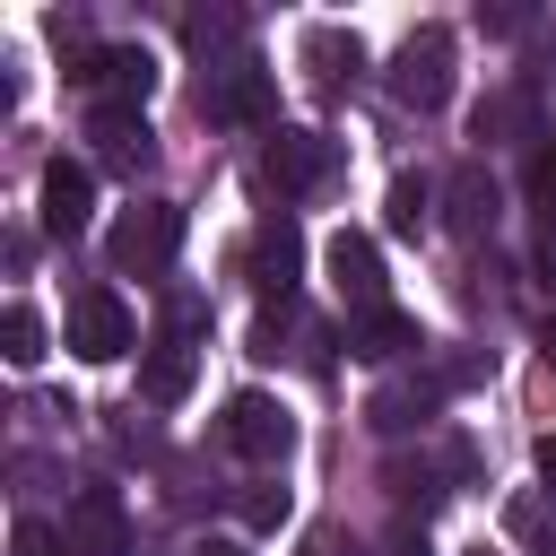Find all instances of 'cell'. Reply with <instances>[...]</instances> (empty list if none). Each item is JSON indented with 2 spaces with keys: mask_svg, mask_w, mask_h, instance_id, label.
<instances>
[{
  "mask_svg": "<svg viewBox=\"0 0 556 556\" xmlns=\"http://www.w3.org/2000/svg\"><path fill=\"white\" fill-rule=\"evenodd\" d=\"M174 252H182V208L174 200H130L104 235V261L122 278H156V269H174Z\"/></svg>",
  "mask_w": 556,
  "mask_h": 556,
  "instance_id": "obj_1",
  "label": "cell"
},
{
  "mask_svg": "<svg viewBox=\"0 0 556 556\" xmlns=\"http://www.w3.org/2000/svg\"><path fill=\"white\" fill-rule=\"evenodd\" d=\"M391 96L408 113H443L452 104V35L443 26H417L400 52H391Z\"/></svg>",
  "mask_w": 556,
  "mask_h": 556,
  "instance_id": "obj_2",
  "label": "cell"
},
{
  "mask_svg": "<svg viewBox=\"0 0 556 556\" xmlns=\"http://www.w3.org/2000/svg\"><path fill=\"white\" fill-rule=\"evenodd\" d=\"M217 434H226V452H243L252 469H278V460L295 452V417H287L269 391H235L226 417H217Z\"/></svg>",
  "mask_w": 556,
  "mask_h": 556,
  "instance_id": "obj_3",
  "label": "cell"
},
{
  "mask_svg": "<svg viewBox=\"0 0 556 556\" xmlns=\"http://www.w3.org/2000/svg\"><path fill=\"white\" fill-rule=\"evenodd\" d=\"M130 339H139V321H130V304H122L113 287H78V295H70V348H78L87 365H113Z\"/></svg>",
  "mask_w": 556,
  "mask_h": 556,
  "instance_id": "obj_4",
  "label": "cell"
},
{
  "mask_svg": "<svg viewBox=\"0 0 556 556\" xmlns=\"http://www.w3.org/2000/svg\"><path fill=\"white\" fill-rule=\"evenodd\" d=\"M61 539H70V556H130V504H122V486H78Z\"/></svg>",
  "mask_w": 556,
  "mask_h": 556,
  "instance_id": "obj_5",
  "label": "cell"
},
{
  "mask_svg": "<svg viewBox=\"0 0 556 556\" xmlns=\"http://www.w3.org/2000/svg\"><path fill=\"white\" fill-rule=\"evenodd\" d=\"M321 269H330V295H339L348 313H374V304H382V252H374V235L339 226V235L321 243Z\"/></svg>",
  "mask_w": 556,
  "mask_h": 556,
  "instance_id": "obj_6",
  "label": "cell"
},
{
  "mask_svg": "<svg viewBox=\"0 0 556 556\" xmlns=\"http://www.w3.org/2000/svg\"><path fill=\"white\" fill-rule=\"evenodd\" d=\"M78 87H87L96 104H148V87H156V61H148L139 43H96V52L78 61Z\"/></svg>",
  "mask_w": 556,
  "mask_h": 556,
  "instance_id": "obj_7",
  "label": "cell"
},
{
  "mask_svg": "<svg viewBox=\"0 0 556 556\" xmlns=\"http://www.w3.org/2000/svg\"><path fill=\"white\" fill-rule=\"evenodd\" d=\"M200 113H217V122H269V113H278V70L235 61V70H217V78H200Z\"/></svg>",
  "mask_w": 556,
  "mask_h": 556,
  "instance_id": "obj_8",
  "label": "cell"
},
{
  "mask_svg": "<svg viewBox=\"0 0 556 556\" xmlns=\"http://www.w3.org/2000/svg\"><path fill=\"white\" fill-rule=\"evenodd\" d=\"M87 226H96V174H87L78 156H52V165H43V235L78 243Z\"/></svg>",
  "mask_w": 556,
  "mask_h": 556,
  "instance_id": "obj_9",
  "label": "cell"
},
{
  "mask_svg": "<svg viewBox=\"0 0 556 556\" xmlns=\"http://www.w3.org/2000/svg\"><path fill=\"white\" fill-rule=\"evenodd\" d=\"M295 269H304L295 217H261V235H252V252H243V278H252L269 304H287V295H295Z\"/></svg>",
  "mask_w": 556,
  "mask_h": 556,
  "instance_id": "obj_10",
  "label": "cell"
},
{
  "mask_svg": "<svg viewBox=\"0 0 556 556\" xmlns=\"http://www.w3.org/2000/svg\"><path fill=\"white\" fill-rule=\"evenodd\" d=\"M191 382H200V348H191V330H156L148 356H139V400L174 408V400H191Z\"/></svg>",
  "mask_w": 556,
  "mask_h": 556,
  "instance_id": "obj_11",
  "label": "cell"
},
{
  "mask_svg": "<svg viewBox=\"0 0 556 556\" xmlns=\"http://www.w3.org/2000/svg\"><path fill=\"white\" fill-rule=\"evenodd\" d=\"M261 174H269L278 191H313V182L330 174V139H321V130H278L269 156H261Z\"/></svg>",
  "mask_w": 556,
  "mask_h": 556,
  "instance_id": "obj_12",
  "label": "cell"
},
{
  "mask_svg": "<svg viewBox=\"0 0 556 556\" xmlns=\"http://www.w3.org/2000/svg\"><path fill=\"white\" fill-rule=\"evenodd\" d=\"M408 348H417V321H408L400 304L348 313V356H365V365H391V356H408Z\"/></svg>",
  "mask_w": 556,
  "mask_h": 556,
  "instance_id": "obj_13",
  "label": "cell"
},
{
  "mask_svg": "<svg viewBox=\"0 0 556 556\" xmlns=\"http://www.w3.org/2000/svg\"><path fill=\"white\" fill-rule=\"evenodd\" d=\"M87 139H96L113 165H130V174L156 156V148H148V113H139V104H96V113H87Z\"/></svg>",
  "mask_w": 556,
  "mask_h": 556,
  "instance_id": "obj_14",
  "label": "cell"
},
{
  "mask_svg": "<svg viewBox=\"0 0 556 556\" xmlns=\"http://www.w3.org/2000/svg\"><path fill=\"white\" fill-rule=\"evenodd\" d=\"M382 434H408V426H426L434 417V382H391V391H374V408H365Z\"/></svg>",
  "mask_w": 556,
  "mask_h": 556,
  "instance_id": "obj_15",
  "label": "cell"
},
{
  "mask_svg": "<svg viewBox=\"0 0 556 556\" xmlns=\"http://www.w3.org/2000/svg\"><path fill=\"white\" fill-rule=\"evenodd\" d=\"M452 226H460V235H486V226H495V182H486L478 165L452 174Z\"/></svg>",
  "mask_w": 556,
  "mask_h": 556,
  "instance_id": "obj_16",
  "label": "cell"
},
{
  "mask_svg": "<svg viewBox=\"0 0 556 556\" xmlns=\"http://www.w3.org/2000/svg\"><path fill=\"white\" fill-rule=\"evenodd\" d=\"M0 356H9L17 374L43 365V313H35V304H9V313H0Z\"/></svg>",
  "mask_w": 556,
  "mask_h": 556,
  "instance_id": "obj_17",
  "label": "cell"
},
{
  "mask_svg": "<svg viewBox=\"0 0 556 556\" xmlns=\"http://www.w3.org/2000/svg\"><path fill=\"white\" fill-rule=\"evenodd\" d=\"M304 61H321V78L339 87V78H356V61H365V52H356V35H313V43H304Z\"/></svg>",
  "mask_w": 556,
  "mask_h": 556,
  "instance_id": "obj_18",
  "label": "cell"
},
{
  "mask_svg": "<svg viewBox=\"0 0 556 556\" xmlns=\"http://www.w3.org/2000/svg\"><path fill=\"white\" fill-rule=\"evenodd\" d=\"M426 200H434L426 174H400V182H391V235H417V226H426Z\"/></svg>",
  "mask_w": 556,
  "mask_h": 556,
  "instance_id": "obj_19",
  "label": "cell"
},
{
  "mask_svg": "<svg viewBox=\"0 0 556 556\" xmlns=\"http://www.w3.org/2000/svg\"><path fill=\"white\" fill-rule=\"evenodd\" d=\"M287 513H295V495H287V486H243V521H252V530H278Z\"/></svg>",
  "mask_w": 556,
  "mask_h": 556,
  "instance_id": "obj_20",
  "label": "cell"
},
{
  "mask_svg": "<svg viewBox=\"0 0 556 556\" xmlns=\"http://www.w3.org/2000/svg\"><path fill=\"white\" fill-rule=\"evenodd\" d=\"M9 547H17V556H61V530H52V521H35V513H26V521H17V539H9Z\"/></svg>",
  "mask_w": 556,
  "mask_h": 556,
  "instance_id": "obj_21",
  "label": "cell"
},
{
  "mask_svg": "<svg viewBox=\"0 0 556 556\" xmlns=\"http://www.w3.org/2000/svg\"><path fill=\"white\" fill-rule=\"evenodd\" d=\"M504 521H513V539H547V504H539V495H521Z\"/></svg>",
  "mask_w": 556,
  "mask_h": 556,
  "instance_id": "obj_22",
  "label": "cell"
},
{
  "mask_svg": "<svg viewBox=\"0 0 556 556\" xmlns=\"http://www.w3.org/2000/svg\"><path fill=\"white\" fill-rule=\"evenodd\" d=\"M382 556H434V547H426V530H408V521H400V530L382 539Z\"/></svg>",
  "mask_w": 556,
  "mask_h": 556,
  "instance_id": "obj_23",
  "label": "cell"
},
{
  "mask_svg": "<svg viewBox=\"0 0 556 556\" xmlns=\"http://www.w3.org/2000/svg\"><path fill=\"white\" fill-rule=\"evenodd\" d=\"M539 200H547V208H556V148H547V156H539Z\"/></svg>",
  "mask_w": 556,
  "mask_h": 556,
  "instance_id": "obj_24",
  "label": "cell"
},
{
  "mask_svg": "<svg viewBox=\"0 0 556 556\" xmlns=\"http://www.w3.org/2000/svg\"><path fill=\"white\" fill-rule=\"evenodd\" d=\"M191 556H252V547H243V539H200Z\"/></svg>",
  "mask_w": 556,
  "mask_h": 556,
  "instance_id": "obj_25",
  "label": "cell"
},
{
  "mask_svg": "<svg viewBox=\"0 0 556 556\" xmlns=\"http://www.w3.org/2000/svg\"><path fill=\"white\" fill-rule=\"evenodd\" d=\"M539 478H547V495H556V434L539 443Z\"/></svg>",
  "mask_w": 556,
  "mask_h": 556,
  "instance_id": "obj_26",
  "label": "cell"
},
{
  "mask_svg": "<svg viewBox=\"0 0 556 556\" xmlns=\"http://www.w3.org/2000/svg\"><path fill=\"white\" fill-rule=\"evenodd\" d=\"M547 365H556V330H547Z\"/></svg>",
  "mask_w": 556,
  "mask_h": 556,
  "instance_id": "obj_27",
  "label": "cell"
},
{
  "mask_svg": "<svg viewBox=\"0 0 556 556\" xmlns=\"http://www.w3.org/2000/svg\"><path fill=\"white\" fill-rule=\"evenodd\" d=\"M539 556H556V539H547V547H539Z\"/></svg>",
  "mask_w": 556,
  "mask_h": 556,
  "instance_id": "obj_28",
  "label": "cell"
},
{
  "mask_svg": "<svg viewBox=\"0 0 556 556\" xmlns=\"http://www.w3.org/2000/svg\"><path fill=\"white\" fill-rule=\"evenodd\" d=\"M478 556H486V547H478Z\"/></svg>",
  "mask_w": 556,
  "mask_h": 556,
  "instance_id": "obj_29",
  "label": "cell"
}]
</instances>
